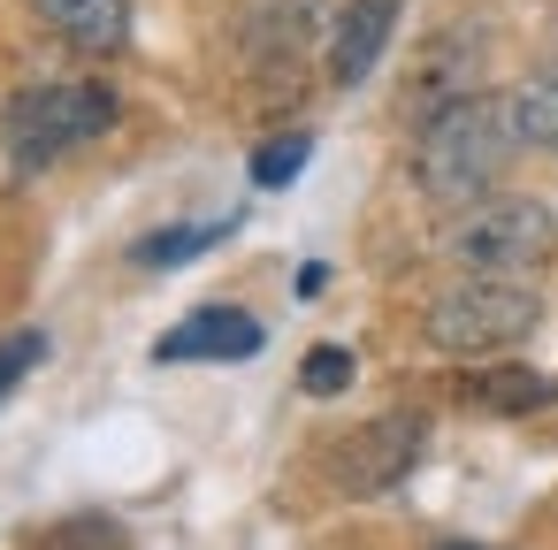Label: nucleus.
I'll use <instances>...</instances> for the list:
<instances>
[{"label":"nucleus","instance_id":"nucleus-6","mask_svg":"<svg viewBox=\"0 0 558 550\" xmlns=\"http://www.w3.org/2000/svg\"><path fill=\"white\" fill-rule=\"evenodd\" d=\"M154 352H161L169 367H177V359H253V352H260V321L238 314V306H207V314L177 321Z\"/></svg>","mask_w":558,"mask_h":550},{"label":"nucleus","instance_id":"nucleus-3","mask_svg":"<svg viewBox=\"0 0 558 550\" xmlns=\"http://www.w3.org/2000/svg\"><path fill=\"white\" fill-rule=\"evenodd\" d=\"M558 253V215L535 199H489L451 230V260L474 276H527Z\"/></svg>","mask_w":558,"mask_h":550},{"label":"nucleus","instance_id":"nucleus-15","mask_svg":"<svg viewBox=\"0 0 558 550\" xmlns=\"http://www.w3.org/2000/svg\"><path fill=\"white\" fill-rule=\"evenodd\" d=\"M39 550H123V535H116V520H70V527L47 535Z\"/></svg>","mask_w":558,"mask_h":550},{"label":"nucleus","instance_id":"nucleus-14","mask_svg":"<svg viewBox=\"0 0 558 550\" xmlns=\"http://www.w3.org/2000/svg\"><path fill=\"white\" fill-rule=\"evenodd\" d=\"M299 382H306L314 398H337V390L352 382V352H344V344H322V352L306 359V375H299Z\"/></svg>","mask_w":558,"mask_h":550},{"label":"nucleus","instance_id":"nucleus-13","mask_svg":"<svg viewBox=\"0 0 558 550\" xmlns=\"http://www.w3.org/2000/svg\"><path fill=\"white\" fill-rule=\"evenodd\" d=\"M306 154H314V138H306V131H299V138H268V146L253 154V184H268V192H276V184H291V176L306 169Z\"/></svg>","mask_w":558,"mask_h":550},{"label":"nucleus","instance_id":"nucleus-4","mask_svg":"<svg viewBox=\"0 0 558 550\" xmlns=\"http://www.w3.org/2000/svg\"><path fill=\"white\" fill-rule=\"evenodd\" d=\"M535 314H543L535 291H520L512 276H466V283H451V291L428 306V337H436L444 352H497V344L527 337Z\"/></svg>","mask_w":558,"mask_h":550},{"label":"nucleus","instance_id":"nucleus-10","mask_svg":"<svg viewBox=\"0 0 558 550\" xmlns=\"http://www.w3.org/2000/svg\"><path fill=\"white\" fill-rule=\"evenodd\" d=\"M512 138H527V146H543V154H558V70H543V77H527L512 100Z\"/></svg>","mask_w":558,"mask_h":550},{"label":"nucleus","instance_id":"nucleus-7","mask_svg":"<svg viewBox=\"0 0 558 550\" xmlns=\"http://www.w3.org/2000/svg\"><path fill=\"white\" fill-rule=\"evenodd\" d=\"M390 32H398V0H352V9L337 16V39H329V77L337 85H360L383 62Z\"/></svg>","mask_w":558,"mask_h":550},{"label":"nucleus","instance_id":"nucleus-16","mask_svg":"<svg viewBox=\"0 0 558 550\" xmlns=\"http://www.w3.org/2000/svg\"><path fill=\"white\" fill-rule=\"evenodd\" d=\"M322 283H329V268L314 260V268H299V298H322Z\"/></svg>","mask_w":558,"mask_h":550},{"label":"nucleus","instance_id":"nucleus-2","mask_svg":"<svg viewBox=\"0 0 558 550\" xmlns=\"http://www.w3.org/2000/svg\"><path fill=\"white\" fill-rule=\"evenodd\" d=\"M108 123H116V93L108 85H32V93L9 100L0 138H9L16 169H54L62 154L93 146Z\"/></svg>","mask_w":558,"mask_h":550},{"label":"nucleus","instance_id":"nucleus-8","mask_svg":"<svg viewBox=\"0 0 558 550\" xmlns=\"http://www.w3.org/2000/svg\"><path fill=\"white\" fill-rule=\"evenodd\" d=\"M32 9H39V24H54L85 54H116L131 32V0H32Z\"/></svg>","mask_w":558,"mask_h":550},{"label":"nucleus","instance_id":"nucleus-1","mask_svg":"<svg viewBox=\"0 0 558 550\" xmlns=\"http://www.w3.org/2000/svg\"><path fill=\"white\" fill-rule=\"evenodd\" d=\"M505 146H512V108L489 100V93H466V100H451L421 123L413 176H421L428 199H474V192L497 184Z\"/></svg>","mask_w":558,"mask_h":550},{"label":"nucleus","instance_id":"nucleus-5","mask_svg":"<svg viewBox=\"0 0 558 550\" xmlns=\"http://www.w3.org/2000/svg\"><path fill=\"white\" fill-rule=\"evenodd\" d=\"M421 443H428V428H421L413 413H383V420H367L360 436L337 443V489L375 497V489L405 481V466L421 459Z\"/></svg>","mask_w":558,"mask_h":550},{"label":"nucleus","instance_id":"nucleus-12","mask_svg":"<svg viewBox=\"0 0 558 550\" xmlns=\"http://www.w3.org/2000/svg\"><path fill=\"white\" fill-rule=\"evenodd\" d=\"M47 359V329H16V337H0V405L16 398V382Z\"/></svg>","mask_w":558,"mask_h":550},{"label":"nucleus","instance_id":"nucleus-9","mask_svg":"<svg viewBox=\"0 0 558 550\" xmlns=\"http://www.w3.org/2000/svg\"><path fill=\"white\" fill-rule=\"evenodd\" d=\"M466 398L489 405V413H535V405H550V382L535 367H482L466 382Z\"/></svg>","mask_w":558,"mask_h":550},{"label":"nucleus","instance_id":"nucleus-17","mask_svg":"<svg viewBox=\"0 0 558 550\" xmlns=\"http://www.w3.org/2000/svg\"><path fill=\"white\" fill-rule=\"evenodd\" d=\"M436 550H482V542H436Z\"/></svg>","mask_w":558,"mask_h":550},{"label":"nucleus","instance_id":"nucleus-11","mask_svg":"<svg viewBox=\"0 0 558 550\" xmlns=\"http://www.w3.org/2000/svg\"><path fill=\"white\" fill-rule=\"evenodd\" d=\"M230 237V222H192V230H161V237H146L131 260L138 268H177V260H192V253H207V245H222Z\"/></svg>","mask_w":558,"mask_h":550}]
</instances>
